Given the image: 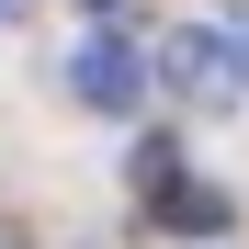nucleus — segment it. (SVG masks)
Listing matches in <instances>:
<instances>
[{
    "instance_id": "nucleus-1",
    "label": "nucleus",
    "mask_w": 249,
    "mask_h": 249,
    "mask_svg": "<svg viewBox=\"0 0 249 249\" xmlns=\"http://www.w3.org/2000/svg\"><path fill=\"white\" fill-rule=\"evenodd\" d=\"M68 79H79V102H91V113H136V91H147V68H136L124 34H91V46L68 57Z\"/></svg>"
},
{
    "instance_id": "nucleus-2",
    "label": "nucleus",
    "mask_w": 249,
    "mask_h": 249,
    "mask_svg": "<svg viewBox=\"0 0 249 249\" xmlns=\"http://www.w3.org/2000/svg\"><path fill=\"white\" fill-rule=\"evenodd\" d=\"M159 68H170L193 102H215V91H227V79H215V68H227V23H181L170 46H159Z\"/></svg>"
},
{
    "instance_id": "nucleus-3",
    "label": "nucleus",
    "mask_w": 249,
    "mask_h": 249,
    "mask_svg": "<svg viewBox=\"0 0 249 249\" xmlns=\"http://www.w3.org/2000/svg\"><path fill=\"white\" fill-rule=\"evenodd\" d=\"M159 227H170V238H215L227 227V193L215 181H159Z\"/></svg>"
},
{
    "instance_id": "nucleus-4",
    "label": "nucleus",
    "mask_w": 249,
    "mask_h": 249,
    "mask_svg": "<svg viewBox=\"0 0 249 249\" xmlns=\"http://www.w3.org/2000/svg\"><path fill=\"white\" fill-rule=\"evenodd\" d=\"M227 57H238V79H249V12H238V23H227Z\"/></svg>"
},
{
    "instance_id": "nucleus-5",
    "label": "nucleus",
    "mask_w": 249,
    "mask_h": 249,
    "mask_svg": "<svg viewBox=\"0 0 249 249\" xmlns=\"http://www.w3.org/2000/svg\"><path fill=\"white\" fill-rule=\"evenodd\" d=\"M91 12H113V0H91Z\"/></svg>"
},
{
    "instance_id": "nucleus-6",
    "label": "nucleus",
    "mask_w": 249,
    "mask_h": 249,
    "mask_svg": "<svg viewBox=\"0 0 249 249\" xmlns=\"http://www.w3.org/2000/svg\"><path fill=\"white\" fill-rule=\"evenodd\" d=\"M0 249H12V238H0Z\"/></svg>"
}]
</instances>
